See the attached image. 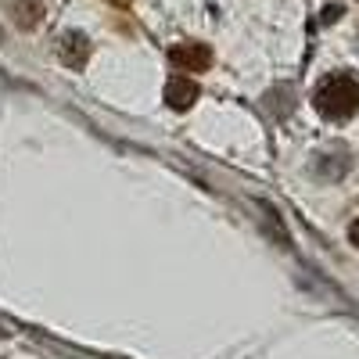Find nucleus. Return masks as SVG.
I'll return each mask as SVG.
<instances>
[{"mask_svg": "<svg viewBox=\"0 0 359 359\" xmlns=\"http://www.w3.org/2000/svg\"><path fill=\"white\" fill-rule=\"evenodd\" d=\"M194 97H198V86L187 83L184 76H176V83L169 86V104H172V108H187Z\"/></svg>", "mask_w": 359, "mask_h": 359, "instance_id": "3", "label": "nucleus"}, {"mask_svg": "<svg viewBox=\"0 0 359 359\" xmlns=\"http://www.w3.org/2000/svg\"><path fill=\"white\" fill-rule=\"evenodd\" d=\"M123 4H126V0H123Z\"/></svg>", "mask_w": 359, "mask_h": 359, "instance_id": "6", "label": "nucleus"}, {"mask_svg": "<svg viewBox=\"0 0 359 359\" xmlns=\"http://www.w3.org/2000/svg\"><path fill=\"white\" fill-rule=\"evenodd\" d=\"M172 62L180 65V72H201L208 65V50L201 43H180L172 47Z\"/></svg>", "mask_w": 359, "mask_h": 359, "instance_id": "2", "label": "nucleus"}, {"mask_svg": "<svg viewBox=\"0 0 359 359\" xmlns=\"http://www.w3.org/2000/svg\"><path fill=\"white\" fill-rule=\"evenodd\" d=\"M352 237H355V241H359V223H355V226H352Z\"/></svg>", "mask_w": 359, "mask_h": 359, "instance_id": "5", "label": "nucleus"}, {"mask_svg": "<svg viewBox=\"0 0 359 359\" xmlns=\"http://www.w3.org/2000/svg\"><path fill=\"white\" fill-rule=\"evenodd\" d=\"M316 108L323 115H334V118L352 115L359 108V83L348 79V76H331L316 90Z\"/></svg>", "mask_w": 359, "mask_h": 359, "instance_id": "1", "label": "nucleus"}, {"mask_svg": "<svg viewBox=\"0 0 359 359\" xmlns=\"http://www.w3.org/2000/svg\"><path fill=\"white\" fill-rule=\"evenodd\" d=\"M57 43H62L57 50H65V62H69L72 69H79V65H83V54H86V40L76 36V33H69L65 40H57Z\"/></svg>", "mask_w": 359, "mask_h": 359, "instance_id": "4", "label": "nucleus"}]
</instances>
